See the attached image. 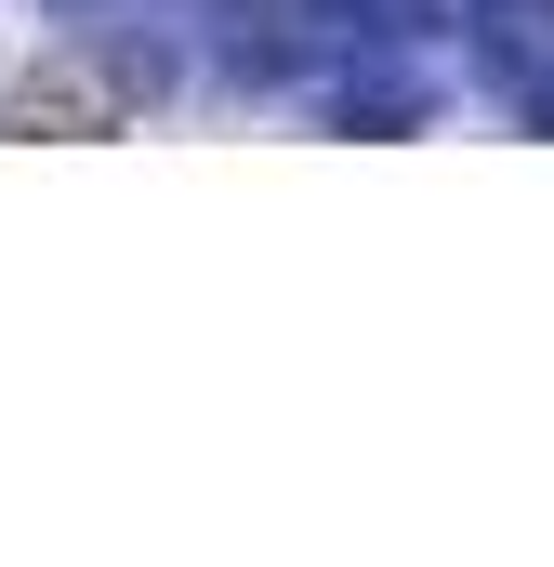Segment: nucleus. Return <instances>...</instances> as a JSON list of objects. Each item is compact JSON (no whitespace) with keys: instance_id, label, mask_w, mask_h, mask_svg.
I'll return each mask as SVG.
<instances>
[{"instance_id":"1","label":"nucleus","mask_w":554,"mask_h":567,"mask_svg":"<svg viewBox=\"0 0 554 567\" xmlns=\"http://www.w3.org/2000/svg\"><path fill=\"white\" fill-rule=\"evenodd\" d=\"M53 120H66V133H106V120H120V93H106L93 66H66V53H53V66L0 106V133H53Z\"/></svg>"},{"instance_id":"2","label":"nucleus","mask_w":554,"mask_h":567,"mask_svg":"<svg viewBox=\"0 0 554 567\" xmlns=\"http://www.w3.org/2000/svg\"><path fill=\"white\" fill-rule=\"evenodd\" d=\"M317 13H330L357 53H370V40H410V53H422V40L449 27V0H317Z\"/></svg>"},{"instance_id":"3","label":"nucleus","mask_w":554,"mask_h":567,"mask_svg":"<svg viewBox=\"0 0 554 567\" xmlns=\"http://www.w3.org/2000/svg\"><path fill=\"white\" fill-rule=\"evenodd\" d=\"M475 13H502V27H542V40H554V0H475Z\"/></svg>"},{"instance_id":"4","label":"nucleus","mask_w":554,"mask_h":567,"mask_svg":"<svg viewBox=\"0 0 554 567\" xmlns=\"http://www.w3.org/2000/svg\"><path fill=\"white\" fill-rule=\"evenodd\" d=\"M53 13H80V27H120V13H133V0H53Z\"/></svg>"}]
</instances>
